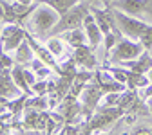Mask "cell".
Listing matches in <instances>:
<instances>
[{
	"label": "cell",
	"mask_w": 152,
	"mask_h": 135,
	"mask_svg": "<svg viewBox=\"0 0 152 135\" xmlns=\"http://www.w3.org/2000/svg\"><path fill=\"white\" fill-rule=\"evenodd\" d=\"M91 13V6L85 2V0H80L78 4H74L65 14H62L58 18V22L54 24V27L49 31L47 38L49 36H60L71 29H78V27H83V20L85 16Z\"/></svg>",
	"instance_id": "cell-1"
},
{
	"label": "cell",
	"mask_w": 152,
	"mask_h": 135,
	"mask_svg": "<svg viewBox=\"0 0 152 135\" xmlns=\"http://www.w3.org/2000/svg\"><path fill=\"white\" fill-rule=\"evenodd\" d=\"M123 115H125V110L120 108V106H102V108L98 106L96 112L92 113V117L83 123L85 126H83L82 131H85V133L102 131V130H105L107 126L118 123Z\"/></svg>",
	"instance_id": "cell-2"
},
{
	"label": "cell",
	"mask_w": 152,
	"mask_h": 135,
	"mask_svg": "<svg viewBox=\"0 0 152 135\" xmlns=\"http://www.w3.org/2000/svg\"><path fill=\"white\" fill-rule=\"evenodd\" d=\"M60 14L56 13L54 9H51L49 6L45 4H40L33 13H31V18H29V24H31V29L36 36L40 38H45L49 34V31L54 27V24L58 22Z\"/></svg>",
	"instance_id": "cell-3"
},
{
	"label": "cell",
	"mask_w": 152,
	"mask_h": 135,
	"mask_svg": "<svg viewBox=\"0 0 152 135\" xmlns=\"http://www.w3.org/2000/svg\"><path fill=\"white\" fill-rule=\"evenodd\" d=\"M112 13H114V18H116V25H118L120 32L123 36L130 38V40H140L141 32L147 29L148 24L141 22L140 18L130 16V14H127V13H123L120 9H114V7H112Z\"/></svg>",
	"instance_id": "cell-4"
},
{
	"label": "cell",
	"mask_w": 152,
	"mask_h": 135,
	"mask_svg": "<svg viewBox=\"0 0 152 135\" xmlns=\"http://www.w3.org/2000/svg\"><path fill=\"white\" fill-rule=\"evenodd\" d=\"M143 45L138 42V40H125V38H121V40L114 45V49L110 51V61L112 63H123V61H130V60H136V58L143 52Z\"/></svg>",
	"instance_id": "cell-5"
},
{
	"label": "cell",
	"mask_w": 152,
	"mask_h": 135,
	"mask_svg": "<svg viewBox=\"0 0 152 135\" xmlns=\"http://www.w3.org/2000/svg\"><path fill=\"white\" fill-rule=\"evenodd\" d=\"M105 92L100 88L98 83H87L83 92L80 94V103H82V115L85 117V121H89L92 117V113L96 112V108L100 106L102 99H103Z\"/></svg>",
	"instance_id": "cell-6"
},
{
	"label": "cell",
	"mask_w": 152,
	"mask_h": 135,
	"mask_svg": "<svg viewBox=\"0 0 152 135\" xmlns=\"http://www.w3.org/2000/svg\"><path fill=\"white\" fill-rule=\"evenodd\" d=\"M26 40V29L18 24H7L0 31V47L6 52L16 51V47Z\"/></svg>",
	"instance_id": "cell-7"
},
{
	"label": "cell",
	"mask_w": 152,
	"mask_h": 135,
	"mask_svg": "<svg viewBox=\"0 0 152 135\" xmlns=\"http://www.w3.org/2000/svg\"><path fill=\"white\" fill-rule=\"evenodd\" d=\"M110 7L120 9L130 16H141L145 13L152 14V7H150V0H112Z\"/></svg>",
	"instance_id": "cell-8"
},
{
	"label": "cell",
	"mask_w": 152,
	"mask_h": 135,
	"mask_svg": "<svg viewBox=\"0 0 152 135\" xmlns=\"http://www.w3.org/2000/svg\"><path fill=\"white\" fill-rule=\"evenodd\" d=\"M72 60L78 67H83L85 70H96L98 69V60L94 56V49L91 45H82L76 47L72 52Z\"/></svg>",
	"instance_id": "cell-9"
},
{
	"label": "cell",
	"mask_w": 152,
	"mask_h": 135,
	"mask_svg": "<svg viewBox=\"0 0 152 135\" xmlns=\"http://www.w3.org/2000/svg\"><path fill=\"white\" fill-rule=\"evenodd\" d=\"M26 40L29 42V45H31V49H33V52H34V58H38V60H42L45 65H49L53 70L56 69V65H58V61H56V58H54V54L45 47V45H42L40 42H36V38L26 29Z\"/></svg>",
	"instance_id": "cell-10"
},
{
	"label": "cell",
	"mask_w": 152,
	"mask_h": 135,
	"mask_svg": "<svg viewBox=\"0 0 152 135\" xmlns=\"http://www.w3.org/2000/svg\"><path fill=\"white\" fill-rule=\"evenodd\" d=\"M20 94H24V92L15 83L11 69H2L0 67V95H2V97H7V99H15Z\"/></svg>",
	"instance_id": "cell-11"
},
{
	"label": "cell",
	"mask_w": 152,
	"mask_h": 135,
	"mask_svg": "<svg viewBox=\"0 0 152 135\" xmlns=\"http://www.w3.org/2000/svg\"><path fill=\"white\" fill-rule=\"evenodd\" d=\"M83 29H85V34H87V42L89 45L96 51L100 47V42L103 40V32L102 29L98 27V22H96V18H94L92 13H89L85 16V20H83Z\"/></svg>",
	"instance_id": "cell-12"
},
{
	"label": "cell",
	"mask_w": 152,
	"mask_h": 135,
	"mask_svg": "<svg viewBox=\"0 0 152 135\" xmlns=\"http://www.w3.org/2000/svg\"><path fill=\"white\" fill-rule=\"evenodd\" d=\"M94 81L100 85V88L105 94H109V92H123L127 88V85H123V83L114 79L112 76L109 74V70H103V72L96 70V72H94Z\"/></svg>",
	"instance_id": "cell-13"
},
{
	"label": "cell",
	"mask_w": 152,
	"mask_h": 135,
	"mask_svg": "<svg viewBox=\"0 0 152 135\" xmlns=\"http://www.w3.org/2000/svg\"><path fill=\"white\" fill-rule=\"evenodd\" d=\"M121 67H129L130 70L134 72H140V74H147L150 69H152V54L148 51H143L136 60H130V61H123L120 63Z\"/></svg>",
	"instance_id": "cell-14"
},
{
	"label": "cell",
	"mask_w": 152,
	"mask_h": 135,
	"mask_svg": "<svg viewBox=\"0 0 152 135\" xmlns=\"http://www.w3.org/2000/svg\"><path fill=\"white\" fill-rule=\"evenodd\" d=\"M60 36L65 40V43L71 45L72 49L82 47V45H87V34H85V29H83V27L71 29V31H67V32H64V34H60Z\"/></svg>",
	"instance_id": "cell-15"
},
{
	"label": "cell",
	"mask_w": 152,
	"mask_h": 135,
	"mask_svg": "<svg viewBox=\"0 0 152 135\" xmlns=\"http://www.w3.org/2000/svg\"><path fill=\"white\" fill-rule=\"evenodd\" d=\"M33 60H34V52H33L29 42L24 40L15 51V65H24L26 67V65H31Z\"/></svg>",
	"instance_id": "cell-16"
},
{
	"label": "cell",
	"mask_w": 152,
	"mask_h": 135,
	"mask_svg": "<svg viewBox=\"0 0 152 135\" xmlns=\"http://www.w3.org/2000/svg\"><path fill=\"white\" fill-rule=\"evenodd\" d=\"M38 4H45V6H49L51 9H54L56 13H58L60 16L62 14H65L74 4H78L80 0H36Z\"/></svg>",
	"instance_id": "cell-17"
},
{
	"label": "cell",
	"mask_w": 152,
	"mask_h": 135,
	"mask_svg": "<svg viewBox=\"0 0 152 135\" xmlns=\"http://www.w3.org/2000/svg\"><path fill=\"white\" fill-rule=\"evenodd\" d=\"M24 65H15L13 69H11V74H13V79H15V83L20 87V90L24 92V94H27V95H33V90H31V87H29V83H27V79H26V74H24Z\"/></svg>",
	"instance_id": "cell-18"
},
{
	"label": "cell",
	"mask_w": 152,
	"mask_h": 135,
	"mask_svg": "<svg viewBox=\"0 0 152 135\" xmlns=\"http://www.w3.org/2000/svg\"><path fill=\"white\" fill-rule=\"evenodd\" d=\"M150 81L147 78V74H140V72H134V70L127 69V88H136L138 90V88H143Z\"/></svg>",
	"instance_id": "cell-19"
},
{
	"label": "cell",
	"mask_w": 152,
	"mask_h": 135,
	"mask_svg": "<svg viewBox=\"0 0 152 135\" xmlns=\"http://www.w3.org/2000/svg\"><path fill=\"white\" fill-rule=\"evenodd\" d=\"M45 47L54 54V58L58 60L65 54V40L64 38H58V36H49V40L45 42Z\"/></svg>",
	"instance_id": "cell-20"
},
{
	"label": "cell",
	"mask_w": 152,
	"mask_h": 135,
	"mask_svg": "<svg viewBox=\"0 0 152 135\" xmlns=\"http://www.w3.org/2000/svg\"><path fill=\"white\" fill-rule=\"evenodd\" d=\"M26 101H27V94H20L18 97L9 99V103H7V110L11 112L13 117H18V115H20V113L26 110Z\"/></svg>",
	"instance_id": "cell-21"
},
{
	"label": "cell",
	"mask_w": 152,
	"mask_h": 135,
	"mask_svg": "<svg viewBox=\"0 0 152 135\" xmlns=\"http://www.w3.org/2000/svg\"><path fill=\"white\" fill-rule=\"evenodd\" d=\"M26 108H34V110H49L51 101L49 95H33L31 99L26 101Z\"/></svg>",
	"instance_id": "cell-22"
},
{
	"label": "cell",
	"mask_w": 152,
	"mask_h": 135,
	"mask_svg": "<svg viewBox=\"0 0 152 135\" xmlns=\"http://www.w3.org/2000/svg\"><path fill=\"white\" fill-rule=\"evenodd\" d=\"M141 45H143V49L145 51H152V25H147V29L141 32V36H140V40H138Z\"/></svg>",
	"instance_id": "cell-23"
},
{
	"label": "cell",
	"mask_w": 152,
	"mask_h": 135,
	"mask_svg": "<svg viewBox=\"0 0 152 135\" xmlns=\"http://www.w3.org/2000/svg\"><path fill=\"white\" fill-rule=\"evenodd\" d=\"M47 87H49V79H36L31 85L33 95H47Z\"/></svg>",
	"instance_id": "cell-24"
},
{
	"label": "cell",
	"mask_w": 152,
	"mask_h": 135,
	"mask_svg": "<svg viewBox=\"0 0 152 135\" xmlns=\"http://www.w3.org/2000/svg\"><path fill=\"white\" fill-rule=\"evenodd\" d=\"M0 67H2V69H13L15 67V60L2 47H0Z\"/></svg>",
	"instance_id": "cell-25"
},
{
	"label": "cell",
	"mask_w": 152,
	"mask_h": 135,
	"mask_svg": "<svg viewBox=\"0 0 152 135\" xmlns=\"http://www.w3.org/2000/svg\"><path fill=\"white\" fill-rule=\"evenodd\" d=\"M138 97H140L141 101H145V103H147V99L152 97V83L145 85L143 88H138Z\"/></svg>",
	"instance_id": "cell-26"
},
{
	"label": "cell",
	"mask_w": 152,
	"mask_h": 135,
	"mask_svg": "<svg viewBox=\"0 0 152 135\" xmlns=\"http://www.w3.org/2000/svg\"><path fill=\"white\" fill-rule=\"evenodd\" d=\"M130 133H147V135H152V128H148V126H134L130 130Z\"/></svg>",
	"instance_id": "cell-27"
},
{
	"label": "cell",
	"mask_w": 152,
	"mask_h": 135,
	"mask_svg": "<svg viewBox=\"0 0 152 135\" xmlns=\"http://www.w3.org/2000/svg\"><path fill=\"white\" fill-rule=\"evenodd\" d=\"M85 2H87L89 6H98V7H100V6L103 4V0H85Z\"/></svg>",
	"instance_id": "cell-28"
},
{
	"label": "cell",
	"mask_w": 152,
	"mask_h": 135,
	"mask_svg": "<svg viewBox=\"0 0 152 135\" xmlns=\"http://www.w3.org/2000/svg\"><path fill=\"white\" fill-rule=\"evenodd\" d=\"M0 24H4V4L0 0Z\"/></svg>",
	"instance_id": "cell-29"
},
{
	"label": "cell",
	"mask_w": 152,
	"mask_h": 135,
	"mask_svg": "<svg viewBox=\"0 0 152 135\" xmlns=\"http://www.w3.org/2000/svg\"><path fill=\"white\" fill-rule=\"evenodd\" d=\"M9 128L6 126V123H2V121H0V133H4V131H7Z\"/></svg>",
	"instance_id": "cell-30"
},
{
	"label": "cell",
	"mask_w": 152,
	"mask_h": 135,
	"mask_svg": "<svg viewBox=\"0 0 152 135\" xmlns=\"http://www.w3.org/2000/svg\"><path fill=\"white\" fill-rule=\"evenodd\" d=\"M16 2H20V4H26V6H31L34 0H16Z\"/></svg>",
	"instance_id": "cell-31"
},
{
	"label": "cell",
	"mask_w": 152,
	"mask_h": 135,
	"mask_svg": "<svg viewBox=\"0 0 152 135\" xmlns=\"http://www.w3.org/2000/svg\"><path fill=\"white\" fill-rule=\"evenodd\" d=\"M147 106H148V110H150V115H152V97H150V99H147Z\"/></svg>",
	"instance_id": "cell-32"
},
{
	"label": "cell",
	"mask_w": 152,
	"mask_h": 135,
	"mask_svg": "<svg viewBox=\"0 0 152 135\" xmlns=\"http://www.w3.org/2000/svg\"><path fill=\"white\" fill-rule=\"evenodd\" d=\"M147 78H148V81H150V83H152V69H150V70H148V72H147Z\"/></svg>",
	"instance_id": "cell-33"
},
{
	"label": "cell",
	"mask_w": 152,
	"mask_h": 135,
	"mask_svg": "<svg viewBox=\"0 0 152 135\" xmlns=\"http://www.w3.org/2000/svg\"><path fill=\"white\" fill-rule=\"evenodd\" d=\"M112 4V0H103V6H110Z\"/></svg>",
	"instance_id": "cell-34"
}]
</instances>
